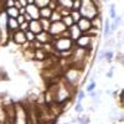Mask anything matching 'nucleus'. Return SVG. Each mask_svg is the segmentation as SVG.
Returning a JSON list of instances; mask_svg holds the SVG:
<instances>
[{"label":"nucleus","mask_w":124,"mask_h":124,"mask_svg":"<svg viewBox=\"0 0 124 124\" xmlns=\"http://www.w3.org/2000/svg\"><path fill=\"white\" fill-rule=\"evenodd\" d=\"M78 11L82 15V17L92 20L93 17L99 15V8L93 4L92 0H81V8Z\"/></svg>","instance_id":"nucleus-1"},{"label":"nucleus","mask_w":124,"mask_h":124,"mask_svg":"<svg viewBox=\"0 0 124 124\" xmlns=\"http://www.w3.org/2000/svg\"><path fill=\"white\" fill-rule=\"evenodd\" d=\"M52 48L56 51V52H67V51H71L75 46V41H72L70 37H57L54 39L52 41Z\"/></svg>","instance_id":"nucleus-2"},{"label":"nucleus","mask_w":124,"mask_h":124,"mask_svg":"<svg viewBox=\"0 0 124 124\" xmlns=\"http://www.w3.org/2000/svg\"><path fill=\"white\" fill-rule=\"evenodd\" d=\"M67 30V27L63 25V23L61 21H54V23H51V26H50V29H48V32H50V35L52 36L54 39H57V37H60L62 34L65 32V31Z\"/></svg>","instance_id":"nucleus-3"},{"label":"nucleus","mask_w":124,"mask_h":124,"mask_svg":"<svg viewBox=\"0 0 124 124\" xmlns=\"http://www.w3.org/2000/svg\"><path fill=\"white\" fill-rule=\"evenodd\" d=\"M93 39L92 36L87 35V34H82L76 41H75V45L82 48H86V50H91L92 48V42H93Z\"/></svg>","instance_id":"nucleus-4"},{"label":"nucleus","mask_w":124,"mask_h":124,"mask_svg":"<svg viewBox=\"0 0 124 124\" xmlns=\"http://www.w3.org/2000/svg\"><path fill=\"white\" fill-rule=\"evenodd\" d=\"M10 41H13V42L17 46H24L27 44V41H26V36H25V32L24 31H15V32L13 34H10Z\"/></svg>","instance_id":"nucleus-5"},{"label":"nucleus","mask_w":124,"mask_h":124,"mask_svg":"<svg viewBox=\"0 0 124 124\" xmlns=\"http://www.w3.org/2000/svg\"><path fill=\"white\" fill-rule=\"evenodd\" d=\"M36 42H39L41 46L42 45H51L54 41V37L50 35L48 31H41L40 34L36 35Z\"/></svg>","instance_id":"nucleus-6"},{"label":"nucleus","mask_w":124,"mask_h":124,"mask_svg":"<svg viewBox=\"0 0 124 124\" xmlns=\"http://www.w3.org/2000/svg\"><path fill=\"white\" fill-rule=\"evenodd\" d=\"M79 75H81L79 70L71 68V70L67 71V73H66V79L70 82V83H77L78 79H79Z\"/></svg>","instance_id":"nucleus-7"},{"label":"nucleus","mask_w":124,"mask_h":124,"mask_svg":"<svg viewBox=\"0 0 124 124\" xmlns=\"http://www.w3.org/2000/svg\"><path fill=\"white\" fill-rule=\"evenodd\" d=\"M26 13L31 16L32 20H39L40 19V9L35 5V4H29L25 6Z\"/></svg>","instance_id":"nucleus-8"},{"label":"nucleus","mask_w":124,"mask_h":124,"mask_svg":"<svg viewBox=\"0 0 124 124\" xmlns=\"http://www.w3.org/2000/svg\"><path fill=\"white\" fill-rule=\"evenodd\" d=\"M76 25H77L78 29L82 31V34H86L88 30L92 29V23H91V20H89V19H86V17H81Z\"/></svg>","instance_id":"nucleus-9"},{"label":"nucleus","mask_w":124,"mask_h":124,"mask_svg":"<svg viewBox=\"0 0 124 124\" xmlns=\"http://www.w3.org/2000/svg\"><path fill=\"white\" fill-rule=\"evenodd\" d=\"M67 30H68V36H70V39H71L72 41H76V40L82 35V31L78 29V26H77L76 24H73L71 27H68Z\"/></svg>","instance_id":"nucleus-10"},{"label":"nucleus","mask_w":124,"mask_h":124,"mask_svg":"<svg viewBox=\"0 0 124 124\" xmlns=\"http://www.w3.org/2000/svg\"><path fill=\"white\" fill-rule=\"evenodd\" d=\"M29 31H31L32 34L37 35L42 31V27H41V23L40 20H31L29 23Z\"/></svg>","instance_id":"nucleus-11"},{"label":"nucleus","mask_w":124,"mask_h":124,"mask_svg":"<svg viewBox=\"0 0 124 124\" xmlns=\"http://www.w3.org/2000/svg\"><path fill=\"white\" fill-rule=\"evenodd\" d=\"M47 58V54H46V50L41 46L39 48H34V60L36 61H44Z\"/></svg>","instance_id":"nucleus-12"},{"label":"nucleus","mask_w":124,"mask_h":124,"mask_svg":"<svg viewBox=\"0 0 124 124\" xmlns=\"http://www.w3.org/2000/svg\"><path fill=\"white\" fill-rule=\"evenodd\" d=\"M8 30H9V34H13V32L19 30V24H17L15 17H9L8 19Z\"/></svg>","instance_id":"nucleus-13"},{"label":"nucleus","mask_w":124,"mask_h":124,"mask_svg":"<svg viewBox=\"0 0 124 124\" xmlns=\"http://www.w3.org/2000/svg\"><path fill=\"white\" fill-rule=\"evenodd\" d=\"M54 10L50 9L48 6H45V8H41L40 9V19H50L51 17V14H52Z\"/></svg>","instance_id":"nucleus-14"},{"label":"nucleus","mask_w":124,"mask_h":124,"mask_svg":"<svg viewBox=\"0 0 124 124\" xmlns=\"http://www.w3.org/2000/svg\"><path fill=\"white\" fill-rule=\"evenodd\" d=\"M91 23H92V27L93 29H97L99 31L102 30V16H101V14L97 15L96 17H93L91 20Z\"/></svg>","instance_id":"nucleus-15"},{"label":"nucleus","mask_w":124,"mask_h":124,"mask_svg":"<svg viewBox=\"0 0 124 124\" xmlns=\"http://www.w3.org/2000/svg\"><path fill=\"white\" fill-rule=\"evenodd\" d=\"M5 10V13L8 15V17H17L19 16V9H16L15 6H11V8H6L4 9Z\"/></svg>","instance_id":"nucleus-16"},{"label":"nucleus","mask_w":124,"mask_h":124,"mask_svg":"<svg viewBox=\"0 0 124 124\" xmlns=\"http://www.w3.org/2000/svg\"><path fill=\"white\" fill-rule=\"evenodd\" d=\"M72 1L73 0H56L58 8H65V9H72Z\"/></svg>","instance_id":"nucleus-17"},{"label":"nucleus","mask_w":124,"mask_h":124,"mask_svg":"<svg viewBox=\"0 0 124 124\" xmlns=\"http://www.w3.org/2000/svg\"><path fill=\"white\" fill-rule=\"evenodd\" d=\"M41 23V27H42V31H48L50 26H51V21L50 19H39Z\"/></svg>","instance_id":"nucleus-18"},{"label":"nucleus","mask_w":124,"mask_h":124,"mask_svg":"<svg viewBox=\"0 0 124 124\" xmlns=\"http://www.w3.org/2000/svg\"><path fill=\"white\" fill-rule=\"evenodd\" d=\"M61 21L63 23V25H65L67 29H68V27H71L72 25L75 24V23H73V20H72V17H71L70 15H67V16H63V17L61 19Z\"/></svg>","instance_id":"nucleus-19"},{"label":"nucleus","mask_w":124,"mask_h":124,"mask_svg":"<svg viewBox=\"0 0 124 124\" xmlns=\"http://www.w3.org/2000/svg\"><path fill=\"white\" fill-rule=\"evenodd\" d=\"M70 16L72 17V20H73V23H75V24H77V23H78V20L82 17V15L79 14L78 10H71V14H70Z\"/></svg>","instance_id":"nucleus-20"},{"label":"nucleus","mask_w":124,"mask_h":124,"mask_svg":"<svg viewBox=\"0 0 124 124\" xmlns=\"http://www.w3.org/2000/svg\"><path fill=\"white\" fill-rule=\"evenodd\" d=\"M61 19H62V17H61V15H60V13H58V10H54L52 14H51L50 21H51V23H54V21H60Z\"/></svg>","instance_id":"nucleus-21"},{"label":"nucleus","mask_w":124,"mask_h":124,"mask_svg":"<svg viewBox=\"0 0 124 124\" xmlns=\"http://www.w3.org/2000/svg\"><path fill=\"white\" fill-rule=\"evenodd\" d=\"M109 24H110V20L106 19L104 20V37L108 39L110 36V31H109Z\"/></svg>","instance_id":"nucleus-22"},{"label":"nucleus","mask_w":124,"mask_h":124,"mask_svg":"<svg viewBox=\"0 0 124 124\" xmlns=\"http://www.w3.org/2000/svg\"><path fill=\"white\" fill-rule=\"evenodd\" d=\"M25 36H26V41H27L29 44L34 42V41L36 40V35H35V34H32V32H31V31H29V30L25 32Z\"/></svg>","instance_id":"nucleus-23"},{"label":"nucleus","mask_w":124,"mask_h":124,"mask_svg":"<svg viewBox=\"0 0 124 124\" xmlns=\"http://www.w3.org/2000/svg\"><path fill=\"white\" fill-rule=\"evenodd\" d=\"M50 1H51V0H35V3H34V4H35L39 9H41V8L47 6Z\"/></svg>","instance_id":"nucleus-24"},{"label":"nucleus","mask_w":124,"mask_h":124,"mask_svg":"<svg viewBox=\"0 0 124 124\" xmlns=\"http://www.w3.org/2000/svg\"><path fill=\"white\" fill-rule=\"evenodd\" d=\"M117 16V13H116V4H110L109 6V17L112 20H114Z\"/></svg>","instance_id":"nucleus-25"},{"label":"nucleus","mask_w":124,"mask_h":124,"mask_svg":"<svg viewBox=\"0 0 124 124\" xmlns=\"http://www.w3.org/2000/svg\"><path fill=\"white\" fill-rule=\"evenodd\" d=\"M120 24H122V16H116V19L114 20H113V25H114L116 26V29L118 30V27L120 26Z\"/></svg>","instance_id":"nucleus-26"},{"label":"nucleus","mask_w":124,"mask_h":124,"mask_svg":"<svg viewBox=\"0 0 124 124\" xmlns=\"http://www.w3.org/2000/svg\"><path fill=\"white\" fill-rule=\"evenodd\" d=\"M79 8H81V0H73L71 10H79Z\"/></svg>","instance_id":"nucleus-27"},{"label":"nucleus","mask_w":124,"mask_h":124,"mask_svg":"<svg viewBox=\"0 0 124 124\" xmlns=\"http://www.w3.org/2000/svg\"><path fill=\"white\" fill-rule=\"evenodd\" d=\"M19 30L20 31H24V32H26V31L29 30V23H23V24H20L19 25Z\"/></svg>","instance_id":"nucleus-28"},{"label":"nucleus","mask_w":124,"mask_h":124,"mask_svg":"<svg viewBox=\"0 0 124 124\" xmlns=\"http://www.w3.org/2000/svg\"><path fill=\"white\" fill-rule=\"evenodd\" d=\"M85 97H86V93H85L83 91H79V92L77 93V102H81Z\"/></svg>","instance_id":"nucleus-29"},{"label":"nucleus","mask_w":124,"mask_h":124,"mask_svg":"<svg viewBox=\"0 0 124 124\" xmlns=\"http://www.w3.org/2000/svg\"><path fill=\"white\" fill-rule=\"evenodd\" d=\"M75 110L81 113V112H83V107H82L81 104V102H76V106H75Z\"/></svg>","instance_id":"nucleus-30"},{"label":"nucleus","mask_w":124,"mask_h":124,"mask_svg":"<svg viewBox=\"0 0 124 124\" xmlns=\"http://www.w3.org/2000/svg\"><path fill=\"white\" fill-rule=\"evenodd\" d=\"M96 89V82L93 81V82H91V83L88 85V87H87V92H91V91H94Z\"/></svg>","instance_id":"nucleus-31"},{"label":"nucleus","mask_w":124,"mask_h":124,"mask_svg":"<svg viewBox=\"0 0 124 124\" xmlns=\"http://www.w3.org/2000/svg\"><path fill=\"white\" fill-rule=\"evenodd\" d=\"M16 21H17L19 25H20V24H23V23H25V17H24V15H19V16L16 17Z\"/></svg>","instance_id":"nucleus-32"},{"label":"nucleus","mask_w":124,"mask_h":124,"mask_svg":"<svg viewBox=\"0 0 124 124\" xmlns=\"http://www.w3.org/2000/svg\"><path fill=\"white\" fill-rule=\"evenodd\" d=\"M114 70H116L114 66H112V67L109 68V71L107 72V77H108V78H112V77H113V71H114Z\"/></svg>","instance_id":"nucleus-33"},{"label":"nucleus","mask_w":124,"mask_h":124,"mask_svg":"<svg viewBox=\"0 0 124 124\" xmlns=\"http://www.w3.org/2000/svg\"><path fill=\"white\" fill-rule=\"evenodd\" d=\"M17 1H19V4L21 5L23 8H25V6L27 5V1H26V0H17Z\"/></svg>","instance_id":"nucleus-34"},{"label":"nucleus","mask_w":124,"mask_h":124,"mask_svg":"<svg viewBox=\"0 0 124 124\" xmlns=\"http://www.w3.org/2000/svg\"><path fill=\"white\" fill-rule=\"evenodd\" d=\"M119 99H120V102H122V103L124 102V91H122V92L119 93Z\"/></svg>","instance_id":"nucleus-35"},{"label":"nucleus","mask_w":124,"mask_h":124,"mask_svg":"<svg viewBox=\"0 0 124 124\" xmlns=\"http://www.w3.org/2000/svg\"><path fill=\"white\" fill-rule=\"evenodd\" d=\"M25 13H26L25 8H20V9H19V15H24Z\"/></svg>","instance_id":"nucleus-36"},{"label":"nucleus","mask_w":124,"mask_h":124,"mask_svg":"<svg viewBox=\"0 0 124 124\" xmlns=\"http://www.w3.org/2000/svg\"><path fill=\"white\" fill-rule=\"evenodd\" d=\"M117 36H118V39H119V40L122 39V36H123V34H122V31H118V34H117Z\"/></svg>","instance_id":"nucleus-37"},{"label":"nucleus","mask_w":124,"mask_h":124,"mask_svg":"<svg viewBox=\"0 0 124 124\" xmlns=\"http://www.w3.org/2000/svg\"><path fill=\"white\" fill-rule=\"evenodd\" d=\"M26 1H27V5H29V4H34L35 0H26Z\"/></svg>","instance_id":"nucleus-38"},{"label":"nucleus","mask_w":124,"mask_h":124,"mask_svg":"<svg viewBox=\"0 0 124 124\" xmlns=\"http://www.w3.org/2000/svg\"><path fill=\"white\" fill-rule=\"evenodd\" d=\"M106 93H107V94H108V96H110V94H112V93H113V92H112L110 89H107V91H106Z\"/></svg>","instance_id":"nucleus-39"},{"label":"nucleus","mask_w":124,"mask_h":124,"mask_svg":"<svg viewBox=\"0 0 124 124\" xmlns=\"http://www.w3.org/2000/svg\"><path fill=\"white\" fill-rule=\"evenodd\" d=\"M99 1H101V0H99ZM102 1H103V3H107V1H108V0H102Z\"/></svg>","instance_id":"nucleus-40"},{"label":"nucleus","mask_w":124,"mask_h":124,"mask_svg":"<svg viewBox=\"0 0 124 124\" xmlns=\"http://www.w3.org/2000/svg\"><path fill=\"white\" fill-rule=\"evenodd\" d=\"M14 1H16V0H14Z\"/></svg>","instance_id":"nucleus-41"}]
</instances>
